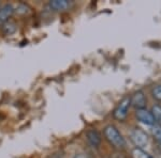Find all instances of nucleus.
<instances>
[{
  "label": "nucleus",
  "instance_id": "obj_12",
  "mask_svg": "<svg viewBox=\"0 0 161 158\" xmlns=\"http://www.w3.org/2000/svg\"><path fill=\"white\" fill-rule=\"evenodd\" d=\"M150 112H152L153 115H154L156 123L160 124V125H161V106L154 105L152 107V110H150Z\"/></svg>",
  "mask_w": 161,
  "mask_h": 158
},
{
  "label": "nucleus",
  "instance_id": "obj_1",
  "mask_svg": "<svg viewBox=\"0 0 161 158\" xmlns=\"http://www.w3.org/2000/svg\"><path fill=\"white\" fill-rule=\"evenodd\" d=\"M103 135H104L108 143L115 149L121 150L126 145V141H125L123 135L120 134V131L118 130L116 126L112 125V124L105 126L103 129Z\"/></svg>",
  "mask_w": 161,
  "mask_h": 158
},
{
  "label": "nucleus",
  "instance_id": "obj_14",
  "mask_svg": "<svg viewBox=\"0 0 161 158\" xmlns=\"http://www.w3.org/2000/svg\"><path fill=\"white\" fill-rule=\"evenodd\" d=\"M15 11L19 13V14L25 15V14H28V13L30 12V9H29V7H28L27 4H25V3H19V6L16 7Z\"/></svg>",
  "mask_w": 161,
  "mask_h": 158
},
{
  "label": "nucleus",
  "instance_id": "obj_7",
  "mask_svg": "<svg viewBox=\"0 0 161 158\" xmlns=\"http://www.w3.org/2000/svg\"><path fill=\"white\" fill-rule=\"evenodd\" d=\"M15 9L13 8L12 4L6 3L0 8V24H4V23L9 22V18L13 15Z\"/></svg>",
  "mask_w": 161,
  "mask_h": 158
},
{
  "label": "nucleus",
  "instance_id": "obj_8",
  "mask_svg": "<svg viewBox=\"0 0 161 158\" xmlns=\"http://www.w3.org/2000/svg\"><path fill=\"white\" fill-rule=\"evenodd\" d=\"M48 4L54 11H66L71 8L72 1H69V0H52Z\"/></svg>",
  "mask_w": 161,
  "mask_h": 158
},
{
  "label": "nucleus",
  "instance_id": "obj_2",
  "mask_svg": "<svg viewBox=\"0 0 161 158\" xmlns=\"http://www.w3.org/2000/svg\"><path fill=\"white\" fill-rule=\"evenodd\" d=\"M131 107V100L130 96H125L123 99L119 102L117 107L115 108L113 112V116L117 121H124L128 116L129 108Z\"/></svg>",
  "mask_w": 161,
  "mask_h": 158
},
{
  "label": "nucleus",
  "instance_id": "obj_17",
  "mask_svg": "<svg viewBox=\"0 0 161 158\" xmlns=\"http://www.w3.org/2000/svg\"><path fill=\"white\" fill-rule=\"evenodd\" d=\"M116 158H123V157H116Z\"/></svg>",
  "mask_w": 161,
  "mask_h": 158
},
{
  "label": "nucleus",
  "instance_id": "obj_16",
  "mask_svg": "<svg viewBox=\"0 0 161 158\" xmlns=\"http://www.w3.org/2000/svg\"><path fill=\"white\" fill-rule=\"evenodd\" d=\"M155 155H156V156H153L154 158H161V153H160V152L156 151V152H155Z\"/></svg>",
  "mask_w": 161,
  "mask_h": 158
},
{
  "label": "nucleus",
  "instance_id": "obj_5",
  "mask_svg": "<svg viewBox=\"0 0 161 158\" xmlns=\"http://www.w3.org/2000/svg\"><path fill=\"white\" fill-rule=\"evenodd\" d=\"M136 116L141 123L145 124V125L153 126L156 123L155 118L153 115V113L149 110H147L146 108L144 109H137L136 110Z\"/></svg>",
  "mask_w": 161,
  "mask_h": 158
},
{
  "label": "nucleus",
  "instance_id": "obj_13",
  "mask_svg": "<svg viewBox=\"0 0 161 158\" xmlns=\"http://www.w3.org/2000/svg\"><path fill=\"white\" fill-rule=\"evenodd\" d=\"M152 95L158 102H161V84H156L154 88L152 89Z\"/></svg>",
  "mask_w": 161,
  "mask_h": 158
},
{
  "label": "nucleus",
  "instance_id": "obj_4",
  "mask_svg": "<svg viewBox=\"0 0 161 158\" xmlns=\"http://www.w3.org/2000/svg\"><path fill=\"white\" fill-rule=\"evenodd\" d=\"M130 100H131V106L136 110L144 109V108H146L147 99H146V96H145L144 92L141 91V90L134 92L133 95L130 97Z\"/></svg>",
  "mask_w": 161,
  "mask_h": 158
},
{
  "label": "nucleus",
  "instance_id": "obj_11",
  "mask_svg": "<svg viewBox=\"0 0 161 158\" xmlns=\"http://www.w3.org/2000/svg\"><path fill=\"white\" fill-rule=\"evenodd\" d=\"M152 135L156 141L161 144V125L160 124L155 123L154 125L152 126Z\"/></svg>",
  "mask_w": 161,
  "mask_h": 158
},
{
  "label": "nucleus",
  "instance_id": "obj_15",
  "mask_svg": "<svg viewBox=\"0 0 161 158\" xmlns=\"http://www.w3.org/2000/svg\"><path fill=\"white\" fill-rule=\"evenodd\" d=\"M73 158H89V157H88L87 155L83 154V153H77V154L74 155Z\"/></svg>",
  "mask_w": 161,
  "mask_h": 158
},
{
  "label": "nucleus",
  "instance_id": "obj_9",
  "mask_svg": "<svg viewBox=\"0 0 161 158\" xmlns=\"http://www.w3.org/2000/svg\"><path fill=\"white\" fill-rule=\"evenodd\" d=\"M1 30H2V32H3L4 34L11 35V34H14V33L16 32L17 27H16V25H15L14 23H12V22H10V20H9V22L2 24Z\"/></svg>",
  "mask_w": 161,
  "mask_h": 158
},
{
  "label": "nucleus",
  "instance_id": "obj_6",
  "mask_svg": "<svg viewBox=\"0 0 161 158\" xmlns=\"http://www.w3.org/2000/svg\"><path fill=\"white\" fill-rule=\"evenodd\" d=\"M86 139L88 141V143L90 144L92 147H99L101 144V141H102V137L99 131L97 129H88L86 133Z\"/></svg>",
  "mask_w": 161,
  "mask_h": 158
},
{
  "label": "nucleus",
  "instance_id": "obj_3",
  "mask_svg": "<svg viewBox=\"0 0 161 158\" xmlns=\"http://www.w3.org/2000/svg\"><path fill=\"white\" fill-rule=\"evenodd\" d=\"M130 139L136 147L144 149L148 145V136L141 128H133L130 133Z\"/></svg>",
  "mask_w": 161,
  "mask_h": 158
},
{
  "label": "nucleus",
  "instance_id": "obj_10",
  "mask_svg": "<svg viewBox=\"0 0 161 158\" xmlns=\"http://www.w3.org/2000/svg\"><path fill=\"white\" fill-rule=\"evenodd\" d=\"M132 156L133 158H154L153 155L147 153L144 149H139V147H134L132 150Z\"/></svg>",
  "mask_w": 161,
  "mask_h": 158
},
{
  "label": "nucleus",
  "instance_id": "obj_18",
  "mask_svg": "<svg viewBox=\"0 0 161 158\" xmlns=\"http://www.w3.org/2000/svg\"><path fill=\"white\" fill-rule=\"evenodd\" d=\"M0 8H1V6H0Z\"/></svg>",
  "mask_w": 161,
  "mask_h": 158
}]
</instances>
